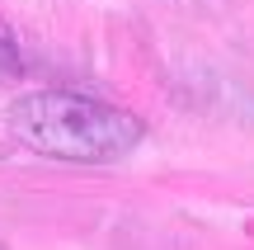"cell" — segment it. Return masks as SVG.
<instances>
[{
  "mask_svg": "<svg viewBox=\"0 0 254 250\" xmlns=\"http://www.w3.org/2000/svg\"><path fill=\"white\" fill-rule=\"evenodd\" d=\"M9 137L47 161L71 166H109L132 156L146 142V123L109 99L75 90H33L19 94L5 113Z\"/></svg>",
  "mask_w": 254,
  "mask_h": 250,
  "instance_id": "obj_1",
  "label": "cell"
},
{
  "mask_svg": "<svg viewBox=\"0 0 254 250\" xmlns=\"http://www.w3.org/2000/svg\"><path fill=\"white\" fill-rule=\"evenodd\" d=\"M9 76H24V52H19V38L9 28V19L0 14V81H9Z\"/></svg>",
  "mask_w": 254,
  "mask_h": 250,
  "instance_id": "obj_2",
  "label": "cell"
}]
</instances>
